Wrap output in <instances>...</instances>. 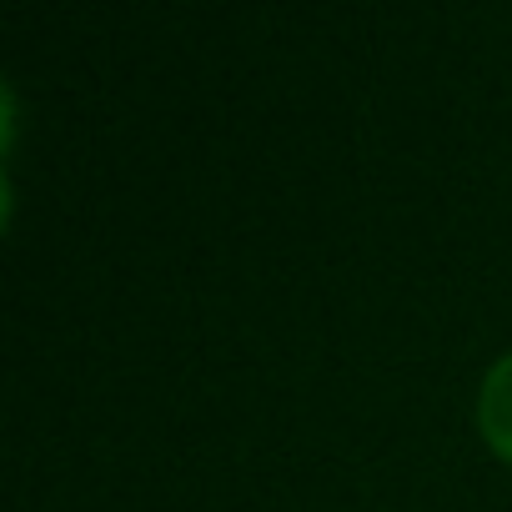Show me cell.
I'll return each mask as SVG.
<instances>
[{"label": "cell", "instance_id": "1", "mask_svg": "<svg viewBox=\"0 0 512 512\" xmlns=\"http://www.w3.org/2000/svg\"><path fill=\"white\" fill-rule=\"evenodd\" d=\"M477 427H482V437L512 462V347L482 372V387H477Z\"/></svg>", "mask_w": 512, "mask_h": 512}]
</instances>
